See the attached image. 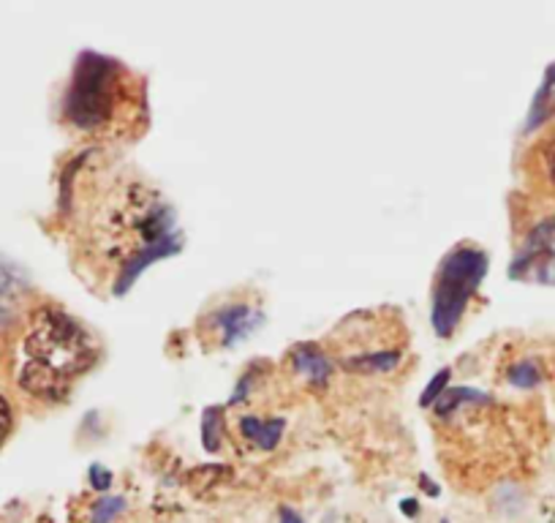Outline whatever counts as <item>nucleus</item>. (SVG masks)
I'll use <instances>...</instances> for the list:
<instances>
[{"mask_svg":"<svg viewBox=\"0 0 555 523\" xmlns=\"http://www.w3.org/2000/svg\"><path fill=\"white\" fill-rule=\"evenodd\" d=\"M79 175L82 196L68 200L79 216L82 251L122 295L142 270L180 248L178 221L164 196L137 175L106 167Z\"/></svg>","mask_w":555,"mask_h":523,"instance_id":"1","label":"nucleus"},{"mask_svg":"<svg viewBox=\"0 0 555 523\" xmlns=\"http://www.w3.org/2000/svg\"><path fill=\"white\" fill-rule=\"evenodd\" d=\"M147 88L115 58L85 52L63 95V120L99 142L139 137L147 126Z\"/></svg>","mask_w":555,"mask_h":523,"instance_id":"2","label":"nucleus"},{"mask_svg":"<svg viewBox=\"0 0 555 523\" xmlns=\"http://www.w3.org/2000/svg\"><path fill=\"white\" fill-rule=\"evenodd\" d=\"M99 360V344L82 322L55 306L30 317L20 344L17 384L39 401H61Z\"/></svg>","mask_w":555,"mask_h":523,"instance_id":"3","label":"nucleus"},{"mask_svg":"<svg viewBox=\"0 0 555 523\" xmlns=\"http://www.w3.org/2000/svg\"><path fill=\"white\" fill-rule=\"evenodd\" d=\"M485 273H488V254L477 245H457L444 256L430 290V322L441 339L455 333Z\"/></svg>","mask_w":555,"mask_h":523,"instance_id":"4","label":"nucleus"},{"mask_svg":"<svg viewBox=\"0 0 555 523\" xmlns=\"http://www.w3.org/2000/svg\"><path fill=\"white\" fill-rule=\"evenodd\" d=\"M362 324L349 319L340 324L333 355L351 373H389L403 362L405 341L389 333V324L373 322V314H360Z\"/></svg>","mask_w":555,"mask_h":523,"instance_id":"5","label":"nucleus"},{"mask_svg":"<svg viewBox=\"0 0 555 523\" xmlns=\"http://www.w3.org/2000/svg\"><path fill=\"white\" fill-rule=\"evenodd\" d=\"M509 276L517 281L555 286V216H544L520 240Z\"/></svg>","mask_w":555,"mask_h":523,"instance_id":"6","label":"nucleus"},{"mask_svg":"<svg viewBox=\"0 0 555 523\" xmlns=\"http://www.w3.org/2000/svg\"><path fill=\"white\" fill-rule=\"evenodd\" d=\"M259 324V306L245 301H232L223 303V306H216L205 319L199 322L202 333H210L212 346H227L237 344L245 335H250Z\"/></svg>","mask_w":555,"mask_h":523,"instance_id":"7","label":"nucleus"},{"mask_svg":"<svg viewBox=\"0 0 555 523\" xmlns=\"http://www.w3.org/2000/svg\"><path fill=\"white\" fill-rule=\"evenodd\" d=\"M292 362H295V371L311 379V382H324L330 377V371H333V360H330L327 352H322V346L313 344L295 346Z\"/></svg>","mask_w":555,"mask_h":523,"instance_id":"8","label":"nucleus"},{"mask_svg":"<svg viewBox=\"0 0 555 523\" xmlns=\"http://www.w3.org/2000/svg\"><path fill=\"white\" fill-rule=\"evenodd\" d=\"M550 120H555V66L547 68L542 88H539L537 99H533L531 110H528L526 131H537V128H544Z\"/></svg>","mask_w":555,"mask_h":523,"instance_id":"9","label":"nucleus"},{"mask_svg":"<svg viewBox=\"0 0 555 523\" xmlns=\"http://www.w3.org/2000/svg\"><path fill=\"white\" fill-rule=\"evenodd\" d=\"M20 319V284L9 270L0 268V333L12 330Z\"/></svg>","mask_w":555,"mask_h":523,"instance_id":"10","label":"nucleus"},{"mask_svg":"<svg viewBox=\"0 0 555 523\" xmlns=\"http://www.w3.org/2000/svg\"><path fill=\"white\" fill-rule=\"evenodd\" d=\"M533 164H537V175L555 191V128L539 140L533 148Z\"/></svg>","mask_w":555,"mask_h":523,"instance_id":"11","label":"nucleus"},{"mask_svg":"<svg viewBox=\"0 0 555 523\" xmlns=\"http://www.w3.org/2000/svg\"><path fill=\"white\" fill-rule=\"evenodd\" d=\"M243 436H248L250 442H256L259 447H264V450H270V447H275V442L281 439V423H275V420H256V418H245L243 420Z\"/></svg>","mask_w":555,"mask_h":523,"instance_id":"12","label":"nucleus"},{"mask_svg":"<svg viewBox=\"0 0 555 523\" xmlns=\"http://www.w3.org/2000/svg\"><path fill=\"white\" fill-rule=\"evenodd\" d=\"M506 377H509V382L515 384V387L533 390V387H539V384H542L544 373H542V366H539L537 360L526 357V360H517L515 366L509 368V373H506Z\"/></svg>","mask_w":555,"mask_h":523,"instance_id":"13","label":"nucleus"},{"mask_svg":"<svg viewBox=\"0 0 555 523\" xmlns=\"http://www.w3.org/2000/svg\"><path fill=\"white\" fill-rule=\"evenodd\" d=\"M122 501L120 499H109V501H101L99 507H95V523H109L112 518L117 515V512H122Z\"/></svg>","mask_w":555,"mask_h":523,"instance_id":"14","label":"nucleus"},{"mask_svg":"<svg viewBox=\"0 0 555 523\" xmlns=\"http://www.w3.org/2000/svg\"><path fill=\"white\" fill-rule=\"evenodd\" d=\"M12 407H9V401L3 396H0V445L9 439V431H12Z\"/></svg>","mask_w":555,"mask_h":523,"instance_id":"15","label":"nucleus"},{"mask_svg":"<svg viewBox=\"0 0 555 523\" xmlns=\"http://www.w3.org/2000/svg\"><path fill=\"white\" fill-rule=\"evenodd\" d=\"M447 379H450V373L444 371V373H439V377H436L434 382L428 384V390H425V396H423V404H428V401H436V398L441 396L439 390L444 387V384H447Z\"/></svg>","mask_w":555,"mask_h":523,"instance_id":"16","label":"nucleus"},{"mask_svg":"<svg viewBox=\"0 0 555 523\" xmlns=\"http://www.w3.org/2000/svg\"><path fill=\"white\" fill-rule=\"evenodd\" d=\"M281 523H302V521H300V515H295L292 510H284L281 512Z\"/></svg>","mask_w":555,"mask_h":523,"instance_id":"17","label":"nucleus"}]
</instances>
